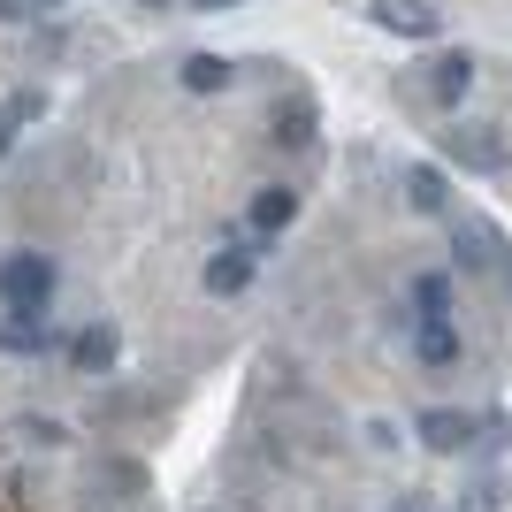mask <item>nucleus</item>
I'll return each instance as SVG.
<instances>
[{
    "instance_id": "obj_10",
    "label": "nucleus",
    "mask_w": 512,
    "mask_h": 512,
    "mask_svg": "<svg viewBox=\"0 0 512 512\" xmlns=\"http://www.w3.org/2000/svg\"><path fill=\"white\" fill-rule=\"evenodd\" d=\"M406 199H413V214H451L444 169H436V161H413V169H406Z\"/></svg>"
},
{
    "instance_id": "obj_20",
    "label": "nucleus",
    "mask_w": 512,
    "mask_h": 512,
    "mask_svg": "<svg viewBox=\"0 0 512 512\" xmlns=\"http://www.w3.org/2000/svg\"><path fill=\"white\" fill-rule=\"evenodd\" d=\"M390 512H421V505H413V497H390Z\"/></svg>"
},
{
    "instance_id": "obj_15",
    "label": "nucleus",
    "mask_w": 512,
    "mask_h": 512,
    "mask_svg": "<svg viewBox=\"0 0 512 512\" xmlns=\"http://www.w3.org/2000/svg\"><path fill=\"white\" fill-rule=\"evenodd\" d=\"M39 115V92H16V100H0V161H8V146H16V130Z\"/></svg>"
},
{
    "instance_id": "obj_4",
    "label": "nucleus",
    "mask_w": 512,
    "mask_h": 512,
    "mask_svg": "<svg viewBox=\"0 0 512 512\" xmlns=\"http://www.w3.org/2000/svg\"><path fill=\"white\" fill-rule=\"evenodd\" d=\"M367 23L390 31V39H436V31H444V8H436V0H367Z\"/></svg>"
},
{
    "instance_id": "obj_21",
    "label": "nucleus",
    "mask_w": 512,
    "mask_h": 512,
    "mask_svg": "<svg viewBox=\"0 0 512 512\" xmlns=\"http://www.w3.org/2000/svg\"><path fill=\"white\" fill-rule=\"evenodd\" d=\"M138 8H176V0H138Z\"/></svg>"
},
{
    "instance_id": "obj_19",
    "label": "nucleus",
    "mask_w": 512,
    "mask_h": 512,
    "mask_svg": "<svg viewBox=\"0 0 512 512\" xmlns=\"http://www.w3.org/2000/svg\"><path fill=\"white\" fill-rule=\"evenodd\" d=\"M184 8H199V16H230V8H245V0H184Z\"/></svg>"
},
{
    "instance_id": "obj_5",
    "label": "nucleus",
    "mask_w": 512,
    "mask_h": 512,
    "mask_svg": "<svg viewBox=\"0 0 512 512\" xmlns=\"http://www.w3.org/2000/svg\"><path fill=\"white\" fill-rule=\"evenodd\" d=\"M413 360L428 375H451V367H467V337L451 321H413Z\"/></svg>"
},
{
    "instance_id": "obj_11",
    "label": "nucleus",
    "mask_w": 512,
    "mask_h": 512,
    "mask_svg": "<svg viewBox=\"0 0 512 512\" xmlns=\"http://www.w3.org/2000/svg\"><path fill=\"white\" fill-rule=\"evenodd\" d=\"M184 92H230V77H237V62L230 54H184Z\"/></svg>"
},
{
    "instance_id": "obj_14",
    "label": "nucleus",
    "mask_w": 512,
    "mask_h": 512,
    "mask_svg": "<svg viewBox=\"0 0 512 512\" xmlns=\"http://www.w3.org/2000/svg\"><path fill=\"white\" fill-rule=\"evenodd\" d=\"M459 268H497V230L490 222H459Z\"/></svg>"
},
{
    "instance_id": "obj_7",
    "label": "nucleus",
    "mask_w": 512,
    "mask_h": 512,
    "mask_svg": "<svg viewBox=\"0 0 512 512\" xmlns=\"http://www.w3.org/2000/svg\"><path fill=\"white\" fill-rule=\"evenodd\" d=\"M291 214H299V192H291V184H268V192H253V214H245V230H253L260 245H276V237L291 230Z\"/></svg>"
},
{
    "instance_id": "obj_12",
    "label": "nucleus",
    "mask_w": 512,
    "mask_h": 512,
    "mask_svg": "<svg viewBox=\"0 0 512 512\" xmlns=\"http://www.w3.org/2000/svg\"><path fill=\"white\" fill-rule=\"evenodd\" d=\"M451 299H459V291H451V276H444V268H428V276L421 283H413V321H451Z\"/></svg>"
},
{
    "instance_id": "obj_3",
    "label": "nucleus",
    "mask_w": 512,
    "mask_h": 512,
    "mask_svg": "<svg viewBox=\"0 0 512 512\" xmlns=\"http://www.w3.org/2000/svg\"><path fill=\"white\" fill-rule=\"evenodd\" d=\"M260 253H268V245H260L253 230H230V237H222V253L207 260V299H237V291L253 283V260Z\"/></svg>"
},
{
    "instance_id": "obj_6",
    "label": "nucleus",
    "mask_w": 512,
    "mask_h": 512,
    "mask_svg": "<svg viewBox=\"0 0 512 512\" xmlns=\"http://www.w3.org/2000/svg\"><path fill=\"white\" fill-rule=\"evenodd\" d=\"M69 360L85 367V375H115V360H123V337H115V321H85V329L69 337Z\"/></svg>"
},
{
    "instance_id": "obj_9",
    "label": "nucleus",
    "mask_w": 512,
    "mask_h": 512,
    "mask_svg": "<svg viewBox=\"0 0 512 512\" xmlns=\"http://www.w3.org/2000/svg\"><path fill=\"white\" fill-rule=\"evenodd\" d=\"M467 85H474V54H467V46H444V54L428 62V92H436L444 107H459Z\"/></svg>"
},
{
    "instance_id": "obj_13",
    "label": "nucleus",
    "mask_w": 512,
    "mask_h": 512,
    "mask_svg": "<svg viewBox=\"0 0 512 512\" xmlns=\"http://www.w3.org/2000/svg\"><path fill=\"white\" fill-rule=\"evenodd\" d=\"M276 138H283L291 153H299V146H314V100H306V92H291V100L276 107Z\"/></svg>"
},
{
    "instance_id": "obj_16",
    "label": "nucleus",
    "mask_w": 512,
    "mask_h": 512,
    "mask_svg": "<svg viewBox=\"0 0 512 512\" xmlns=\"http://www.w3.org/2000/svg\"><path fill=\"white\" fill-rule=\"evenodd\" d=\"M0 352H46V321L8 314V321H0Z\"/></svg>"
},
{
    "instance_id": "obj_2",
    "label": "nucleus",
    "mask_w": 512,
    "mask_h": 512,
    "mask_svg": "<svg viewBox=\"0 0 512 512\" xmlns=\"http://www.w3.org/2000/svg\"><path fill=\"white\" fill-rule=\"evenodd\" d=\"M444 161H451V169H474V176H497L512 161V146H505V130H497V123L451 115V123H444Z\"/></svg>"
},
{
    "instance_id": "obj_8",
    "label": "nucleus",
    "mask_w": 512,
    "mask_h": 512,
    "mask_svg": "<svg viewBox=\"0 0 512 512\" xmlns=\"http://www.w3.org/2000/svg\"><path fill=\"white\" fill-rule=\"evenodd\" d=\"M413 428H421V444H428V451H474V444H482V436H474L482 421H474V413H444V406H428Z\"/></svg>"
},
{
    "instance_id": "obj_17",
    "label": "nucleus",
    "mask_w": 512,
    "mask_h": 512,
    "mask_svg": "<svg viewBox=\"0 0 512 512\" xmlns=\"http://www.w3.org/2000/svg\"><path fill=\"white\" fill-rule=\"evenodd\" d=\"M62 16V0H0V23H46Z\"/></svg>"
},
{
    "instance_id": "obj_1",
    "label": "nucleus",
    "mask_w": 512,
    "mask_h": 512,
    "mask_svg": "<svg viewBox=\"0 0 512 512\" xmlns=\"http://www.w3.org/2000/svg\"><path fill=\"white\" fill-rule=\"evenodd\" d=\"M0 306L23 314V321H46V314H54V260L31 253V245L8 253V260H0Z\"/></svg>"
},
{
    "instance_id": "obj_18",
    "label": "nucleus",
    "mask_w": 512,
    "mask_h": 512,
    "mask_svg": "<svg viewBox=\"0 0 512 512\" xmlns=\"http://www.w3.org/2000/svg\"><path fill=\"white\" fill-rule=\"evenodd\" d=\"M497 497H505V490H497L490 474H482V482H474V490H467V497H459V512H497Z\"/></svg>"
}]
</instances>
